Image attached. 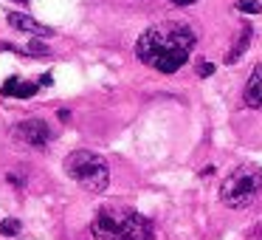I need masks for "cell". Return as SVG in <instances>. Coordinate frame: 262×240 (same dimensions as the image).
I'll return each instance as SVG.
<instances>
[{"label":"cell","mask_w":262,"mask_h":240,"mask_svg":"<svg viewBox=\"0 0 262 240\" xmlns=\"http://www.w3.org/2000/svg\"><path fill=\"white\" fill-rule=\"evenodd\" d=\"M194 31L186 23H158L147 29L136 43V57L144 65L161 71V74H175L189 63L194 51Z\"/></svg>","instance_id":"obj_1"},{"label":"cell","mask_w":262,"mask_h":240,"mask_svg":"<svg viewBox=\"0 0 262 240\" xmlns=\"http://www.w3.org/2000/svg\"><path fill=\"white\" fill-rule=\"evenodd\" d=\"M93 240H152V226L136 212H99L91 223Z\"/></svg>","instance_id":"obj_2"},{"label":"cell","mask_w":262,"mask_h":240,"mask_svg":"<svg viewBox=\"0 0 262 240\" xmlns=\"http://www.w3.org/2000/svg\"><path fill=\"white\" fill-rule=\"evenodd\" d=\"M65 172L71 181H76L79 187H85L88 192L102 195L110 184V167L93 150H76L65 158Z\"/></svg>","instance_id":"obj_3"},{"label":"cell","mask_w":262,"mask_h":240,"mask_svg":"<svg viewBox=\"0 0 262 240\" xmlns=\"http://www.w3.org/2000/svg\"><path fill=\"white\" fill-rule=\"evenodd\" d=\"M259 192H262V170L254 164H245L223 181L220 201L228 209H245L259 198Z\"/></svg>","instance_id":"obj_4"},{"label":"cell","mask_w":262,"mask_h":240,"mask_svg":"<svg viewBox=\"0 0 262 240\" xmlns=\"http://www.w3.org/2000/svg\"><path fill=\"white\" fill-rule=\"evenodd\" d=\"M14 138L26 147H46L51 142V127L42 119H26L20 125H14Z\"/></svg>","instance_id":"obj_5"},{"label":"cell","mask_w":262,"mask_h":240,"mask_svg":"<svg viewBox=\"0 0 262 240\" xmlns=\"http://www.w3.org/2000/svg\"><path fill=\"white\" fill-rule=\"evenodd\" d=\"M6 20H9V26H12V29L23 31V34H31V37H54V29H51V26L37 23V20L31 17V14L9 12V14H6Z\"/></svg>","instance_id":"obj_6"},{"label":"cell","mask_w":262,"mask_h":240,"mask_svg":"<svg viewBox=\"0 0 262 240\" xmlns=\"http://www.w3.org/2000/svg\"><path fill=\"white\" fill-rule=\"evenodd\" d=\"M243 99L248 108H262V63L251 71L248 82H245V91H243Z\"/></svg>","instance_id":"obj_7"},{"label":"cell","mask_w":262,"mask_h":240,"mask_svg":"<svg viewBox=\"0 0 262 240\" xmlns=\"http://www.w3.org/2000/svg\"><path fill=\"white\" fill-rule=\"evenodd\" d=\"M3 93L6 96H17V99H29L37 93V85H31V82H20V79H9L6 85H3Z\"/></svg>","instance_id":"obj_8"},{"label":"cell","mask_w":262,"mask_h":240,"mask_svg":"<svg viewBox=\"0 0 262 240\" xmlns=\"http://www.w3.org/2000/svg\"><path fill=\"white\" fill-rule=\"evenodd\" d=\"M248 43H251V29L245 26V29H243V34H239V43H237V48H231V51H228L226 63H237V59L243 57V51L248 48Z\"/></svg>","instance_id":"obj_9"},{"label":"cell","mask_w":262,"mask_h":240,"mask_svg":"<svg viewBox=\"0 0 262 240\" xmlns=\"http://www.w3.org/2000/svg\"><path fill=\"white\" fill-rule=\"evenodd\" d=\"M20 221H14V217H6V221H0V234H6V237H12V234H20Z\"/></svg>","instance_id":"obj_10"},{"label":"cell","mask_w":262,"mask_h":240,"mask_svg":"<svg viewBox=\"0 0 262 240\" xmlns=\"http://www.w3.org/2000/svg\"><path fill=\"white\" fill-rule=\"evenodd\" d=\"M237 12H243V14H259L262 6L256 3V0H237Z\"/></svg>","instance_id":"obj_11"},{"label":"cell","mask_w":262,"mask_h":240,"mask_svg":"<svg viewBox=\"0 0 262 240\" xmlns=\"http://www.w3.org/2000/svg\"><path fill=\"white\" fill-rule=\"evenodd\" d=\"M26 54H48V46H42V43H37V40H31L29 46L23 48Z\"/></svg>","instance_id":"obj_12"},{"label":"cell","mask_w":262,"mask_h":240,"mask_svg":"<svg viewBox=\"0 0 262 240\" xmlns=\"http://www.w3.org/2000/svg\"><path fill=\"white\" fill-rule=\"evenodd\" d=\"M211 74H214V65L211 63H200L198 65V76H211Z\"/></svg>","instance_id":"obj_13"},{"label":"cell","mask_w":262,"mask_h":240,"mask_svg":"<svg viewBox=\"0 0 262 240\" xmlns=\"http://www.w3.org/2000/svg\"><path fill=\"white\" fill-rule=\"evenodd\" d=\"M169 3H175V6H192V3H198V0H169Z\"/></svg>","instance_id":"obj_14"},{"label":"cell","mask_w":262,"mask_h":240,"mask_svg":"<svg viewBox=\"0 0 262 240\" xmlns=\"http://www.w3.org/2000/svg\"><path fill=\"white\" fill-rule=\"evenodd\" d=\"M17 3H29V0H17Z\"/></svg>","instance_id":"obj_15"}]
</instances>
